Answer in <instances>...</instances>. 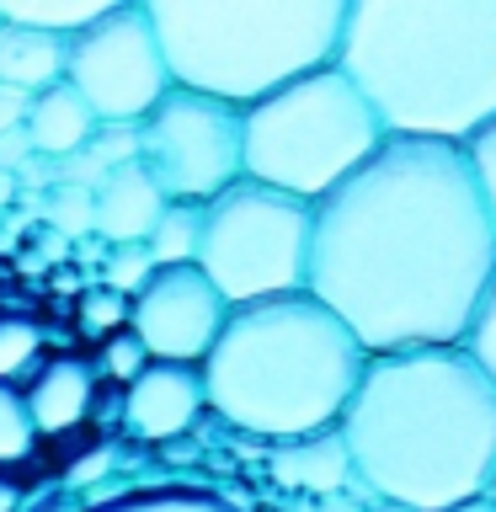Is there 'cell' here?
<instances>
[{
  "instance_id": "cell-1",
  "label": "cell",
  "mask_w": 496,
  "mask_h": 512,
  "mask_svg": "<svg viewBox=\"0 0 496 512\" xmlns=\"http://www.w3.org/2000/svg\"><path fill=\"white\" fill-rule=\"evenodd\" d=\"M496 267V240L459 144L384 139L342 187L310 203L304 294L368 358L459 347Z\"/></svg>"
},
{
  "instance_id": "cell-2",
  "label": "cell",
  "mask_w": 496,
  "mask_h": 512,
  "mask_svg": "<svg viewBox=\"0 0 496 512\" xmlns=\"http://www.w3.org/2000/svg\"><path fill=\"white\" fill-rule=\"evenodd\" d=\"M352 480L400 512L480 502L496 464V390L459 347L379 352L342 422Z\"/></svg>"
},
{
  "instance_id": "cell-3",
  "label": "cell",
  "mask_w": 496,
  "mask_h": 512,
  "mask_svg": "<svg viewBox=\"0 0 496 512\" xmlns=\"http://www.w3.org/2000/svg\"><path fill=\"white\" fill-rule=\"evenodd\" d=\"M331 64L384 139L464 144L496 123V0H342Z\"/></svg>"
},
{
  "instance_id": "cell-4",
  "label": "cell",
  "mask_w": 496,
  "mask_h": 512,
  "mask_svg": "<svg viewBox=\"0 0 496 512\" xmlns=\"http://www.w3.org/2000/svg\"><path fill=\"white\" fill-rule=\"evenodd\" d=\"M368 352L310 294L240 304L198 363L203 406L267 443H294L342 422Z\"/></svg>"
},
{
  "instance_id": "cell-5",
  "label": "cell",
  "mask_w": 496,
  "mask_h": 512,
  "mask_svg": "<svg viewBox=\"0 0 496 512\" xmlns=\"http://www.w3.org/2000/svg\"><path fill=\"white\" fill-rule=\"evenodd\" d=\"M150 27L176 91L235 112L336 59L342 0H155Z\"/></svg>"
},
{
  "instance_id": "cell-6",
  "label": "cell",
  "mask_w": 496,
  "mask_h": 512,
  "mask_svg": "<svg viewBox=\"0 0 496 512\" xmlns=\"http://www.w3.org/2000/svg\"><path fill=\"white\" fill-rule=\"evenodd\" d=\"M384 144L352 80L326 64L240 112V176L283 198L320 203Z\"/></svg>"
},
{
  "instance_id": "cell-7",
  "label": "cell",
  "mask_w": 496,
  "mask_h": 512,
  "mask_svg": "<svg viewBox=\"0 0 496 512\" xmlns=\"http://www.w3.org/2000/svg\"><path fill=\"white\" fill-rule=\"evenodd\" d=\"M214 294L240 310L283 294H304V267H310V203L283 198L256 182H230L219 198L203 203L198 262Z\"/></svg>"
},
{
  "instance_id": "cell-8",
  "label": "cell",
  "mask_w": 496,
  "mask_h": 512,
  "mask_svg": "<svg viewBox=\"0 0 496 512\" xmlns=\"http://www.w3.org/2000/svg\"><path fill=\"white\" fill-rule=\"evenodd\" d=\"M139 166L166 203L203 208L240 182V112L171 86L139 123Z\"/></svg>"
},
{
  "instance_id": "cell-9",
  "label": "cell",
  "mask_w": 496,
  "mask_h": 512,
  "mask_svg": "<svg viewBox=\"0 0 496 512\" xmlns=\"http://www.w3.org/2000/svg\"><path fill=\"white\" fill-rule=\"evenodd\" d=\"M64 86L91 107L96 123H144L150 107L171 91L166 59H160L155 27L144 6L112 0L102 22L70 38Z\"/></svg>"
},
{
  "instance_id": "cell-10",
  "label": "cell",
  "mask_w": 496,
  "mask_h": 512,
  "mask_svg": "<svg viewBox=\"0 0 496 512\" xmlns=\"http://www.w3.org/2000/svg\"><path fill=\"white\" fill-rule=\"evenodd\" d=\"M224 315H230V304L214 294V283L198 267H155V278L128 299V331L139 336L150 363L198 368Z\"/></svg>"
},
{
  "instance_id": "cell-11",
  "label": "cell",
  "mask_w": 496,
  "mask_h": 512,
  "mask_svg": "<svg viewBox=\"0 0 496 512\" xmlns=\"http://www.w3.org/2000/svg\"><path fill=\"white\" fill-rule=\"evenodd\" d=\"M203 379L187 363H144L134 384H123V427L139 443H166L198 422Z\"/></svg>"
},
{
  "instance_id": "cell-12",
  "label": "cell",
  "mask_w": 496,
  "mask_h": 512,
  "mask_svg": "<svg viewBox=\"0 0 496 512\" xmlns=\"http://www.w3.org/2000/svg\"><path fill=\"white\" fill-rule=\"evenodd\" d=\"M160 208H166V198L150 182V171L139 160H128V166L107 171L91 192V235L107 240V246H139L160 219Z\"/></svg>"
},
{
  "instance_id": "cell-13",
  "label": "cell",
  "mask_w": 496,
  "mask_h": 512,
  "mask_svg": "<svg viewBox=\"0 0 496 512\" xmlns=\"http://www.w3.org/2000/svg\"><path fill=\"white\" fill-rule=\"evenodd\" d=\"M91 395H96V374L91 363L80 358H54L38 368V379L22 390V406H27V422L38 438H64L86 422L91 411Z\"/></svg>"
},
{
  "instance_id": "cell-14",
  "label": "cell",
  "mask_w": 496,
  "mask_h": 512,
  "mask_svg": "<svg viewBox=\"0 0 496 512\" xmlns=\"http://www.w3.org/2000/svg\"><path fill=\"white\" fill-rule=\"evenodd\" d=\"M27 144H32V155H43V160H64V155H75V150H86V139L96 134V118H91V107L80 102V96L64 86H48L32 96V107H27Z\"/></svg>"
},
{
  "instance_id": "cell-15",
  "label": "cell",
  "mask_w": 496,
  "mask_h": 512,
  "mask_svg": "<svg viewBox=\"0 0 496 512\" xmlns=\"http://www.w3.org/2000/svg\"><path fill=\"white\" fill-rule=\"evenodd\" d=\"M64 59H70V38L0 22V86H16V91L38 96V91L64 80Z\"/></svg>"
},
{
  "instance_id": "cell-16",
  "label": "cell",
  "mask_w": 496,
  "mask_h": 512,
  "mask_svg": "<svg viewBox=\"0 0 496 512\" xmlns=\"http://www.w3.org/2000/svg\"><path fill=\"white\" fill-rule=\"evenodd\" d=\"M267 470H272V480L299 486V491H342L352 480V464H347V448H342V432L336 427L294 438V443H278Z\"/></svg>"
},
{
  "instance_id": "cell-17",
  "label": "cell",
  "mask_w": 496,
  "mask_h": 512,
  "mask_svg": "<svg viewBox=\"0 0 496 512\" xmlns=\"http://www.w3.org/2000/svg\"><path fill=\"white\" fill-rule=\"evenodd\" d=\"M112 11V0H0V22L32 27V32H54V38H75L91 22H102Z\"/></svg>"
},
{
  "instance_id": "cell-18",
  "label": "cell",
  "mask_w": 496,
  "mask_h": 512,
  "mask_svg": "<svg viewBox=\"0 0 496 512\" xmlns=\"http://www.w3.org/2000/svg\"><path fill=\"white\" fill-rule=\"evenodd\" d=\"M198 235H203V208L198 203H166L160 219L144 235V251H150L155 267H192L198 262Z\"/></svg>"
},
{
  "instance_id": "cell-19",
  "label": "cell",
  "mask_w": 496,
  "mask_h": 512,
  "mask_svg": "<svg viewBox=\"0 0 496 512\" xmlns=\"http://www.w3.org/2000/svg\"><path fill=\"white\" fill-rule=\"evenodd\" d=\"M459 352L496 390V267H491V278H486V288H480V299L470 310V326H464V336H459Z\"/></svg>"
},
{
  "instance_id": "cell-20",
  "label": "cell",
  "mask_w": 496,
  "mask_h": 512,
  "mask_svg": "<svg viewBox=\"0 0 496 512\" xmlns=\"http://www.w3.org/2000/svg\"><path fill=\"white\" fill-rule=\"evenodd\" d=\"M86 512H230L224 502L203 491H134V496H118V502H102V507H86Z\"/></svg>"
},
{
  "instance_id": "cell-21",
  "label": "cell",
  "mask_w": 496,
  "mask_h": 512,
  "mask_svg": "<svg viewBox=\"0 0 496 512\" xmlns=\"http://www.w3.org/2000/svg\"><path fill=\"white\" fill-rule=\"evenodd\" d=\"M38 347H43V331L32 320H22V315L0 320V384H16L22 374H32Z\"/></svg>"
},
{
  "instance_id": "cell-22",
  "label": "cell",
  "mask_w": 496,
  "mask_h": 512,
  "mask_svg": "<svg viewBox=\"0 0 496 512\" xmlns=\"http://www.w3.org/2000/svg\"><path fill=\"white\" fill-rule=\"evenodd\" d=\"M150 278H155V262H150V251H144V240L139 246H107V256H102V288L107 294L134 299Z\"/></svg>"
},
{
  "instance_id": "cell-23",
  "label": "cell",
  "mask_w": 496,
  "mask_h": 512,
  "mask_svg": "<svg viewBox=\"0 0 496 512\" xmlns=\"http://www.w3.org/2000/svg\"><path fill=\"white\" fill-rule=\"evenodd\" d=\"M43 219L59 240H86L91 235V192L86 187H48L43 192Z\"/></svg>"
},
{
  "instance_id": "cell-24",
  "label": "cell",
  "mask_w": 496,
  "mask_h": 512,
  "mask_svg": "<svg viewBox=\"0 0 496 512\" xmlns=\"http://www.w3.org/2000/svg\"><path fill=\"white\" fill-rule=\"evenodd\" d=\"M38 443V432L27 422V406H22V390L16 384H0V470L6 464H22Z\"/></svg>"
},
{
  "instance_id": "cell-25",
  "label": "cell",
  "mask_w": 496,
  "mask_h": 512,
  "mask_svg": "<svg viewBox=\"0 0 496 512\" xmlns=\"http://www.w3.org/2000/svg\"><path fill=\"white\" fill-rule=\"evenodd\" d=\"M459 150H464V160H470L480 208H486V224H491V240H496V123H486L480 134H470Z\"/></svg>"
},
{
  "instance_id": "cell-26",
  "label": "cell",
  "mask_w": 496,
  "mask_h": 512,
  "mask_svg": "<svg viewBox=\"0 0 496 512\" xmlns=\"http://www.w3.org/2000/svg\"><path fill=\"white\" fill-rule=\"evenodd\" d=\"M86 155L102 171H118L128 160H139V123H96V134L86 139Z\"/></svg>"
},
{
  "instance_id": "cell-27",
  "label": "cell",
  "mask_w": 496,
  "mask_h": 512,
  "mask_svg": "<svg viewBox=\"0 0 496 512\" xmlns=\"http://www.w3.org/2000/svg\"><path fill=\"white\" fill-rule=\"evenodd\" d=\"M80 331L86 336H107L112 331H123L128 326V299H118V294H107V288H91V294H80Z\"/></svg>"
},
{
  "instance_id": "cell-28",
  "label": "cell",
  "mask_w": 496,
  "mask_h": 512,
  "mask_svg": "<svg viewBox=\"0 0 496 512\" xmlns=\"http://www.w3.org/2000/svg\"><path fill=\"white\" fill-rule=\"evenodd\" d=\"M144 363H150V358H144L139 336L128 331V326H123V331H112L107 342H102V352H96V368H102L107 379H118V384H134Z\"/></svg>"
},
{
  "instance_id": "cell-29",
  "label": "cell",
  "mask_w": 496,
  "mask_h": 512,
  "mask_svg": "<svg viewBox=\"0 0 496 512\" xmlns=\"http://www.w3.org/2000/svg\"><path fill=\"white\" fill-rule=\"evenodd\" d=\"M27 107H32V96H27V91H16V86H0V134H11V128H22V123H27Z\"/></svg>"
},
{
  "instance_id": "cell-30",
  "label": "cell",
  "mask_w": 496,
  "mask_h": 512,
  "mask_svg": "<svg viewBox=\"0 0 496 512\" xmlns=\"http://www.w3.org/2000/svg\"><path fill=\"white\" fill-rule=\"evenodd\" d=\"M32 160V144H27V128H11L0 134V176H16V166Z\"/></svg>"
},
{
  "instance_id": "cell-31",
  "label": "cell",
  "mask_w": 496,
  "mask_h": 512,
  "mask_svg": "<svg viewBox=\"0 0 496 512\" xmlns=\"http://www.w3.org/2000/svg\"><path fill=\"white\" fill-rule=\"evenodd\" d=\"M16 187H32V192H48L54 187V160H43V155H32V160H22V166H16V176H11Z\"/></svg>"
},
{
  "instance_id": "cell-32",
  "label": "cell",
  "mask_w": 496,
  "mask_h": 512,
  "mask_svg": "<svg viewBox=\"0 0 496 512\" xmlns=\"http://www.w3.org/2000/svg\"><path fill=\"white\" fill-rule=\"evenodd\" d=\"M11 507H16V486H11L6 475H0V512H11Z\"/></svg>"
},
{
  "instance_id": "cell-33",
  "label": "cell",
  "mask_w": 496,
  "mask_h": 512,
  "mask_svg": "<svg viewBox=\"0 0 496 512\" xmlns=\"http://www.w3.org/2000/svg\"><path fill=\"white\" fill-rule=\"evenodd\" d=\"M454 512H496V507L486 502V496H480V502H464V507H454Z\"/></svg>"
},
{
  "instance_id": "cell-34",
  "label": "cell",
  "mask_w": 496,
  "mask_h": 512,
  "mask_svg": "<svg viewBox=\"0 0 496 512\" xmlns=\"http://www.w3.org/2000/svg\"><path fill=\"white\" fill-rule=\"evenodd\" d=\"M486 502L496 507V464H491V480H486Z\"/></svg>"
},
{
  "instance_id": "cell-35",
  "label": "cell",
  "mask_w": 496,
  "mask_h": 512,
  "mask_svg": "<svg viewBox=\"0 0 496 512\" xmlns=\"http://www.w3.org/2000/svg\"><path fill=\"white\" fill-rule=\"evenodd\" d=\"M374 512H400V507H390V502H374Z\"/></svg>"
}]
</instances>
